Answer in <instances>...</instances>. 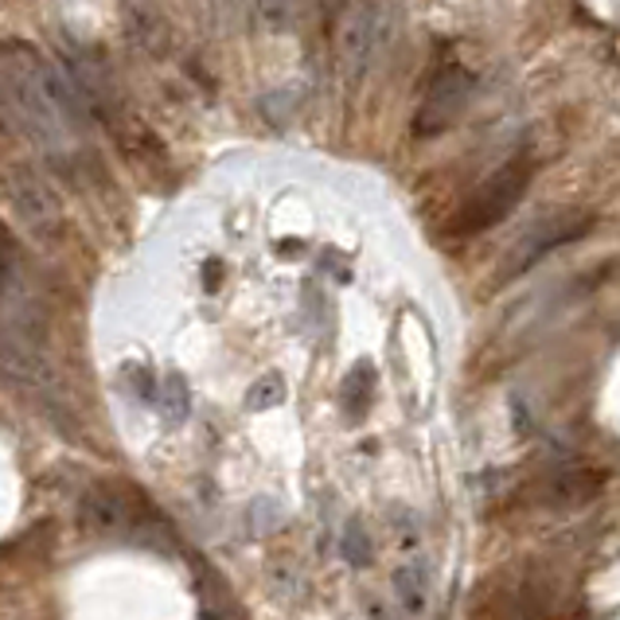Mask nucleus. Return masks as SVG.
Instances as JSON below:
<instances>
[{"instance_id": "2", "label": "nucleus", "mask_w": 620, "mask_h": 620, "mask_svg": "<svg viewBox=\"0 0 620 620\" xmlns=\"http://www.w3.org/2000/svg\"><path fill=\"white\" fill-rule=\"evenodd\" d=\"M527 180H531V160H511V164H503L496 176H488V180L469 196V203L457 211V219H453L457 239H472V234L500 223L511 207L523 199Z\"/></svg>"}, {"instance_id": "5", "label": "nucleus", "mask_w": 620, "mask_h": 620, "mask_svg": "<svg viewBox=\"0 0 620 620\" xmlns=\"http://www.w3.org/2000/svg\"><path fill=\"white\" fill-rule=\"evenodd\" d=\"M387 17H390V9H379V4H374V9L359 4V9L343 12L340 51H343V63H348L351 71H363V67L379 56L382 40H387V28H382V20Z\"/></svg>"}, {"instance_id": "6", "label": "nucleus", "mask_w": 620, "mask_h": 620, "mask_svg": "<svg viewBox=\"0 0 620 620\" xmlns=\"http://www.w3.org/2000/svg\"><path fill=\"white\" fill-rule=\"evenodd\" d=\"M9 203L20 211V219H24L32 231H51L56 227V199H51V191L43 188L40 180H36L28 168H12L9 172Z\"/></svg>"}, {"instance_id": "1", "label": "nucleus", "mask_w": 620, "mask_h": 620, "mask_svg": "<svg viewBox=\"0 0 620 620\" xmlns=\"http://www.w3.org/2000/svg\"><path fill=\"white\" fill-rule=\"evenodd\" d=\"M4 110L12 126L24 129L28 141L67 157L74 149L71 94L59 74L36 56L28 43H4Z\"/></svg>"}, {"instance_id": "3", "label": "nucleus", "mask_w": 620, "mask_h": 620, "mask_svg": "<svg viewBox=\"0 0 620 620\" xmlns=\"http://www.w3.org/2000/svg\"><path fill=\"white\" fill-rule=\"evenodd\" d=\"M472 94V74L461 67H441L433 74L430 90H426L422 106H418V133H441L446 126H453V118L464 110Z\"/></svg>"}, {"instance_id": "4", "label": "nucleus", "mask_w": 620, "mask_h": 620, "mask_svg": "<svg viewBox=\"0 0 620 620\" xmlns=\"http://www.w3.org/2000/svg\"><path fill=\"white\" fill-rule=\"evenodd\" d=\"M589 219L578 216V211H554V216H542L539 223L531 227V231L523 234V239L516 242V250H511V266L503 273H523L527 266L539 262L547 250L562 247V242L578 239L581 231H586Z\"/></svg>"}]
</instances>
